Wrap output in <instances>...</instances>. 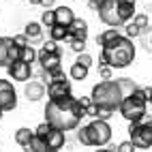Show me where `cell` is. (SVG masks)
<instances>
[{"instance_id": "6da1fadb", "label": "cell", "mask_w": 152, "mask_h": 152, "mask_svg": "<svg viewBox=\"0 0 152 152\" xmlns=\"http://www.w3.org/2000/svg\"><path fill=\"white\" fill-rule=\"evenodd\" d=\"M86 116V107L79 103L77 96H66V99H56L47 101L45 105V122H49L58 131H75Z\"/></svg>"}, {"instance_id": "7a4b0ae2", "label": "cell", "mask_w": 152, "mask_h": 152, "mask_svg": "<svg viewBox=\"0 0 152 152\" xmlns=\"http://www.w3.org/2000/svg\"><path fill=\"white\" fill-rule=\"evenodd\" d=\"M133 60H135V45L124 34H120L118 39L101 47V62L111 69H126Z\"/></svg>"}, {"instance_id": "3957f363", "label": "cell", "mask_w": 152, "mask_h": 152, "mask_svg": "<svg viewBox=\"0 0 152 152\" xmlns=\"http://www.w3.org/2000/svg\"><path fill=\"white\" fill-rule=\"evenodd\" d=\"M135 2L137 0H103L99 7V19L109 28H120L126 26L135 13Z\"/></svg>"}, {"instance_id": "277c9868", "label": "cell", "mask_w": 152, "mask_h": 152, "mask_svg": "<svg viewBox=\"0 0 152 152\" xmlns=\"http://www.w3.org/2000/svg\"><path fill=\"white\" fill-rule=\"evenodd\" d=\"M90 99H92V103L99 105V107H107L111 111H116L122 105L124 94H122V90H120L118 79H107V82H99L92 88Z\"/></svg>"}, {"instance_id": "5b68a950", "label": "cell", "mask_w": 152, "mask_h": 152, "mask_svg": "<svg viewBox=\"0 0 152 152\" xmlns=\"http://www.w3.org/2000/svg\"><path fill=\"white\" fill-rule=\"evenodd\" d=\"M120 114H122L124 120H129V124L133 122H141L146 118V111H148V96H146V90L139 88L133 96H126L120 105Z\"/></svg>"}, {"instance_id": "8992f818", "label": "cell", "mask_w": 152, "mask_h": 152, "mask_svg": "<svg viewBox=\"0 0 152 152\" xmlns=\"http://www.w3.org/2000/svg\"><path fill=\"white\" fill-rule=\"evenodd\" d=\"M129 139L133 141L135 148L148 150L152 148V120H141V122L129 124Z\"/></svg>"}, {"instance_id": "52a82bcc", "label": "cell", "mask_w": 152, "mask_h": 152, "mask_svg": "<svg viewBox=\"0 0 152 152\" xmlns=\"http://www.w3.org/2000/svg\"><path fill=\"white\" fill-rule=\"evenodd\" d=\"M86 131H88V137H90V146L103 148L111 139V126L105 120H92V122L86 126Z\"/></svg>"}, {"instance_id": "ba28073f", "label": "cell", "mask_w": 152, "mask_h": 152, "mask_svg": "<svg viewBox=\"0 0 152 152\" xmlns=\"http://www.w3.org/2000/svg\"><path fill=\"white\" fill-rule=\"evenodd\" d=\"M17 107V92L9 79H0V109L11 111Z\"/></svg>"}, {"instance_id": "9c48e42d", "label": "cell", "mask_w": 152, "mask_h": 152, "mask_svg": "<svg viewBox=\"0 0 152 152\" xmlns=\"http://www.w3.org/2000/svg\"><path fill=\"white\" fill-rule=\"evenodd\" d=\"M47 96L49 101H56V99H66V96H73V90H71V79H54V82L47 84Z\"/></svg>"}, {"instance_id": "30bf717a", "label": "cell", "mask_w": 152, "mask_h": 152, "mask_svg": "<svg viewBox=\"0 0 152 152\" xmlns=\"http://www.w3.org/2000/svg\"><path fill=\"white\" fill-rule=\"evenodd\" d=\"M39 62H41V71H56V69H62L60 62H62V54L60 52H45V49H39Z\"/></svg>"}, {"instance_id": "8fae6325", "label": "cell", "mask_w": 152, "mask_h": 152, "mask_svg": "<svg viewBox=\"0 0 152 152\" xmlns=\"http://www.w3.org/2000/svg\"><path fill=\"white\" fill-rule=\"evenodd\" d=\"M7 71H9V77H11L13 82H24V84H28L30 75H32V64L22 62V60H19V62L9 64Z\"/></svg>"}, {"instance_id": "7c38bea8", "label": "cell", "mask_w": 152, "mask_h": 152, "mask_svg": "<svg viewBox=\"0 0 152 152\" xmlns=\"http://www.w3.org/2000/svg\"><path fill=\"white\" fill-rule=\"evenodd\" d=\"M64 141H66V133L64 131H58V129H52L49 131V135L45 137V144H47V150H58L64 146Z\"/></svg>"}, {"instance_id": "4fadbf2b", "label": "cell", "mask_w": 152, "mask_h": 152, "mask_svg": "<svg viewBox=\"0 0 152 152\" xmlns=\"http://www.w3.org/2000/svg\"><path fill=\"white\" fill-rule=\"evenodd\" d=\"M24 94L28 101H41L45 96V86L43 82H28L24 88Z\"/></svg>"}, {"instance_id": "5bb4252c", "label": "cell", "mask_w": 152, "mask_h": 152, "mask_svg": "<svg viewBox=\"0 0 152 152\" xmlns=\"http://www.w3.org/2000/svg\"><path fill=\"white\" fill-rule=\"evenodd\" d=\"M69 39H79V41H86L88 39V24L84 19H75L69 26Z\"/></svg>"}, {"instance_id": "9a60e30c", "label": "cell", "mask_w": 152, "mask_h": 152, "mask_svg": "<svg viewBox=\"0 0 152 152\" xmlns=\"http://www.w3.org/2000/svg\"><path fill=\"white\" fill-rule=\"evenodd\" d=\"M75 19H77V17H75V13H73V9H71V7H58V9H56V24L69 28Z\"/></svg>"}, {"instance_id": "2e32d148", "label": "cell", "mask_w": 152, "mask_h": 152, "mask_svg": "<svg viewBox=\"0 0 152 152\" xmlns=\"http://www.w3.org/2000/svg\"><path fill=\"white\" fill-rule=\"evenodd\" d=\"M13 45L11 37H0V66H9V47Z\"/></svg>"}, {"instance_id": "e0dca14e", "label": "cell", "mask_w": 152, "mask_h": 152, "mask_svg": "<svg viewBox=\"0 0 152 152\" xmlns=\"http://www.w3.org/2000/svg\"><path fill=\"white\" fill-rule=\"evenodd\" d=\"M118 84H120V90H122L124 99H126V96H133L137 90H139V86L133 82V79H129V77H120V79H118Z\"/></svg>"}, {"instance_id": "ac0fdd59", "label": "cell", "mask_w": 152, "mask_h": 152, "mask_svg": "<svg viewBox=\"0 0 152 152\" xmlns=\"http://www.w3.org/2000/svg\"><path fill=\"white\" fill-rule=\"evenodd\" d=\"M32 137H34V131H30V129H26V126H22V129L15 131V144H19L22 148H26Z\"/></svg>"}, {"instance_id": "d6986e66", "label": "cell", "mask_w": 152, "mask_h": 152, "mask_svg": "<svg viewBox=\"0 0 152 152\" xmlns=\"http://www.w3.org/2000/svg\"><path fill=\"white\" fill-rule=\"evenodd\" d=\"M120 34H122V32H120L118 28H107V30H103V32H101V34L96 37V43H99L101 47H103V45H107L109 41H114V39H118Z\"/></svg>"}, {"instance_id": "ffe728a7", "label": "cell", "mask_w": 152, "mask_h": 152, "mask_svg": "<svg viewBox=\"0 0 152 152\" xmlns=\"http://www.w3.org/2000/svg\"><path fill=\"white\" fill-rule=\"evenodd\" d=\"M49 39L56 41V43H58V41H64V39H69V28L56 24L54 28H49Z\"/></svg>"}, {"instance_id": "44dd1931", "label": "cell", "mask_w": 152, "mask_h": 152, "mask_svg": "<svg viewBox=\"0 0 152 152\" xmlns=\"http://www.w3.org/2000/svg\"><path fill=\"white\" fill-rule=\"evenodd\" d=\"M43 24H39V22H30V24H26V28H24V34L28 37V41L30 39H41V32H43V28H41Z\"/></svg>"}, {"instance_id": "7402d4cb", "label": "cell", "mask_w": 152, "mask_h": 152, "mask_svg": "<svg viewBox=\"0 0 152 152\" xmlns=\"http://www.w3.org/2000/svg\"><path fill=\"white\" fill-rule=\"evenodd\" d=\"M24 152H47V144H45V139H41V137H32L30 139V144L24 148Z\"/></svg>"}, {"instance_id": "603a6c76", "label": "cell", "mask_w": 152, "mask_h": 152, "mask_svg": "<svg viewBox=\"0 0 152 152\" xmlns=\"http://www.w3.org/2000/svg\"><path fill=\"white\" fill-rule=\"evenodd\" d=\"M88 71H90V69H86V66H82V64L73 62V66L69 69V75H71V79H77V82H84V79L88 77Z\"/></svg>"}, {"instance_id": "cb8c5ba5", "label": "cell", "mask_w": 152, "mask_h": 152, "mask_svg": "<svg viewBox=\"0 0 152 152\" xmlns=\"http://www.w3.org/2000/svg\"><path fill=\"white\" fill-rule=\"evenodd\" d=\"M37 58H39V52H37V49H34L32 45H28V47H24V49H22V62L32 64Z\"/></svg>"}, {"instance_id": "d4e9b609", "label": "cell", "mask_w": 152, "mask_h": 152, "mask_svg": "<svg viewBox=\"0 0 152 152\" xmlns=\"http://www.w3.org/2000/svg\"><path fill=\"white\" fill-rule=\"evenodd\" d=\"M41 24L47 26V28H54V26H56V9H47V11H43Z\"/></svg>"}, {"instance_id": "484cf974", "label": "cell", "mask_w": 152, "mask_h": 152, "mask_svg": "<svg viewBox=\"0 0 152 152\" xmlns=\"http://www.w3.org/2000/svg\"><path fill=\"white\" fill-rule=\"evenodd\" d=\"M133 24L141 30V34H144L146 30L150 28V19H148V15H146V13H137V15L133 17Z\"/></svg>"}, {"instance_id": "4316f807", "label": "cell", "mask_w": 152, "mask_h": 152, "mask_svg": "<svg viewBox=\"0 0 152 152\" xmlns=\"http://www.w3.org/2000/svg\"><path fill=\"white\" fill-rule=\"evenodd\" d=\"M22 49L24 47H17L15 43L9 47V64H13V62H19L22 60Z\"/></svg>"}, {"instance_id": "83f0119b", "label": "cell", "mask_w": 152, "mask_h": 152, "mask_svg": "<svg viewBox=\"0 0 152 152\" xmlns=\"http://www.w3.org/2000/svg\"><path fill=\"white\" fill-rule=\"evenodd\" d=\"M52 129H54V126L49 124V122H41V124L34 129V135H37V137H41V139H45V137L49 135V131H52Z\"/></svg>"}, {"instance_id": "f1b7e54d", "label": "cell", "mask_w": 152, "mask_h": 152, "mask_svg": "<svg viewBox=\"0 0 152 152\" xmlns=\"http://www.w3.org/2000/svg\"><path fill=\"white\" fill-rule=\"evenodd\" d=\"M139 34H141V30H139L133 22L124 26V37H126V39H131V41H133V39H135V37H139Z\"/></svg>"}, {"instance_id": "f546056e", "label": "cell", "mask_w": 152, "mask_h": 152, "mask_svg": "<svg viewBox=\"0 0 152 152\" xmlns=\"http://www.w3.org/2000/svg\"><path fill=\"white\" fill-rule=\"evenodd\" d=\"M69 43H71V49H73L77 56L86 52V41H79V39H69Z\"/></svg>"}, {"instance_id": "4dcf8cb0", "label": "cell", "mask_w": 152, "mask_h": 152, "mask_svg": "<svg viewBox=\"0 0 152 152\" xmlns=\"http://www.w3.org/2000/svg\"><path fill=\"white\" fill-rule=\"evenodd\" d=\"M99 75H101V79H103V82H107V79H111V75H114V69L101 62V66H99Z\"/></svg>"}, {"instance_id": "1f68e13d", "label": "cell", "mask_w": 152, "mask_h": 152, "mask_svg": "<svg viewBox=\"0 0 152 152\" xmlns=\"http://www.w3.org/2000/svg\"><path fill=\"white\" fill-rule=\"evenodd\" d=\"M137 148L133 146V141L126 139V141H120V144L116 146V152H135Z\"/></svg>"}, {"instance_id": "d6a6232c", "label": "cell", "mask_w": 152, "mask_h": 152, "mask_svg": "<svg viewBox=\"0 0 152 152\" xmlns=\"http://www.w3.org/2000/svg\"><path fill=\"white\" fill-rule=\"evenodd\" d=\"M75 62H77V64H82V66H86V69H90V66H92V56L84 52V54H79V56H77Z\"/></svg>"}, {"instance_id": "836d02e7", "label": "cell", "mask_w": 152, "mask_h": 152, "mask_svg": "<svg viewBox=\"0 0 152 152\" xmlns=\"http://www.w3.org/2000/svg\"><path fill=\"white\" fill-rule=\"evenodd\" d=\"M77 141L82 146H90V137H88V131H86V126H82L77 131Z\"/></svg>"}, {"instance_id": "e575fe53", "label": "cell", "mask_w": 152, "mask_h": 152, "mask_svg": "<svg viewBox=\"0 0 152 152\" xmlns=\"http://www.w3.org/2000/svg\"><path fill=\"white\" fill-rule=\"evenodd\" d=\"M13 43H15L17 47H28V45H30V41H28L26 34H15V37H13Z\"/></svg>"}, {"instance_id": "d590c367", "label": "cell", "mask_w": 152, "mask_h": 152, "mask_svg": "<svg viewBox=\"0 0 152 152\" xmlns=\"http://www.w3.org/2000/svg\"><path fill=\"white\" fill-rule=\"evenodd\" d=\"M111 114H114V111H111V109H107V107H99L96 120H105V122H107V120L111 118Z\"/></svg>"}, {"instance_id": "8d00e7d4", "label": "cell", "mask_w": 152, "mask_h": 152, "mask_svg": "<svg viewBox=\"0 0 152 152\" xmlns=\"http://www.w3.org/2000/svg\"><path fill=\"white\" fill-rule=\"evenodd\" d=\"M41 49H45V52H60V47L56 45V41H52V39H49V41H47Z\"/></svg>"}, {"instance_id": "74e56055", "label": "cell", "mask_w": 152, "mask_h": 152, "mask_svg": "<svg viewBox=\"0 0 152 152\" xmlns=\"http://www.w3.org/2000/svg\"><path fill=\"white\" fill-rule=\"evenodd\" d=\"M96 114H99V105H94V103H92V105H90V107L86 109V116L94 118V120H96Z\"/></svg>"}, {"instance_id": "f35d334b", "label": "cell", "mask_w": 152, "mask_h": 152, "mask_svg": "<svg viewBox=\"0 0 152 152\" xmlns=\"http://www.w3.org/2000/svg\"><path fill=\"white\" fill-rule=\"evenodd\" d=\"M101 2H103V0H90V9H94V11H99V7H101Z\"/></svg>"}, {"instance_id": "ab89813d", "label": "cell", "mask_w": 152, "mask_h": 152, "mask_svg": "<svg viewBox=\"0 0 152 152\" xmlns=\"http://www.w3.org/2000/svg\"><path fill=\"white\" fill-rule=\"evenodd\" d=\"M41 4H43L45 9H52V7L56 4V0H41Z\"/></svg>"}, {"instance_id": "60d3db41", "label": "cell", "mask_w": 152, "mask_h": 152, "mask_svg": "<svg viewBox=\"0 0 152 152\" xmlns=\"http://www.w3.org/2000/svg\"><path fill=\"white\" fill-rule=\"evenodd\" d=\"M144 90H146V96H148V103L152 105V86H150V88H144Z\"/></svg>"}, {"instance_id": "b9f144b4", "label": "cell", "mask_w": 152, "mask_h": 152, "mask_svg": "<svg viewBox=\"0 0 152 152\" xmlns=\"http://www.w3.org/2000/svg\"><path fill=\"white\" fill-rule=\"evenodd\" d=\"M94 152H114V148H99V150H94Z\"/></svg>"}, {"instance_id": "7bdbcfd3", "label": "cell", "mask_w": 152, "mask_h": 152, "mask_svg": "<svg viewBox=\"0 0 152 152\" xmlns=\"http://www.w3.org/2000/svg\"><path fill=\"white\" fill-rule=\"evenodd\" d=\"M30 4H41V0H30Z\"/></svg>"}, {"instance_id": "ee69618b", "label": "cell", "mask_w": 152, "mask_h": 152, "mask_svg": "<svg viewBox=\"0 0 152 152\" xmlns=\"http://www.w3.org/2000/svg\"><path fill=\"white\" fill-rule=\"evenodd\" d=\"M2 114H4V111H2V109H0V118H2Z\"/></svg>"}, {"instance_id": "f6af8a7d", "label": "cell", "mask_w": 152, "mask_h": 152, "mask_svg": "<svg viewBox=\"0 0 152 152\" xmlns=\"http://www.w3.org/2000/svg\"><path fill=\"white\" fill-rule=\"evenodd\" d=\"M47 152H58V150H47Z\"/></svg>"}, {"instance_id": "bcb514c9", "label": "cell", "mask_w": 152, "mask_h": 152, "mask_svg": "<svg viewBox=\"0 0 152 152\" xmlns=\"http://www.w3.org/2000/svg\"><path fill=\"white\" fill-rule=\"evenodd\" d=\"M150 49H152V41H150Z\"/></svg>"}]
</instances>
